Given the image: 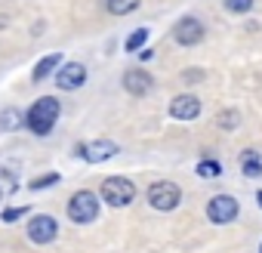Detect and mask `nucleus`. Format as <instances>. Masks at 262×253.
Returning <instances> with one entry per match:
<instances>
[{
  "instance_id": "nucleus-5",
  "label": "nucleus",
  "mask_w": 262,
  "mask_h": 253,
  "mask_svg": "<svg viewBox=\"0 0 262 253\" xmlns=\"http://www.w3.org/2000/svg\"><path fill=\"white\" fill-rule=\"evenodd\" d=\"M237 213H241V207H237V201H234L231 195H216V198L207 204V219L216 222V225H228V222H234Z\"/></svg>"
},
{
  "instance_id": "nucleus-20",
  "label": "nucleus",
  "mask_w": 262,
  "mask_h": 253,
  "mask_svg": "<svg viewBox=\"0 0 262 253\" xmlns=\"http://www.w3.org/2000/svg\"><path fill=\"white\" fill-rule=\"evenodd\" d=\"M25 213H28V207H10V210L0 213V219H4V222H19Z\"/></svg>"
},
{
  "instance_id": "nucleus-6",
  "label": "nucleus",
  "mask_w": 262,
  "mask_h": 253,
  "mask_svg": "<svg viewBox=\"0 0 262 253\" xmlns=\"http://www.w3.org/2000/svg\"><path fill=\"white\" fill-rule=\"evenodd\" d=\"M59 235V222L47 213H37L31 222H28V241L31 244H53Z\"/></svg>"
},
{
  "instance_id": "nucleus-15",
  "label": "nucleus",
  "mask_w": 262,
  "mask_h": 253,
  "mask_svg": "<svg viewBox=\"0 0 262 253\" xmlns=\"http://www.w3.org/2000/svg\"><path fill=\"white\" fill-rule=\"evenodd\" d=\"M145 44H148V28H136L133 34L126 37V44H123V47H126V53H136V50H142Z\"/></svg>"
},
{
  "instance_id": "nucleus-3",
  "label": "nucleus",
  "mask_w": 262,
  "mask_h": 253,
  "mask_svg": "<svg viewBox=\"0 0 262 253\" xmlns=\"http://www.w3.org/2000/svg\"><path fill=\"white\" fill-rule=\"evenodd\" d=\"M133 198H136V185L126 176H108L102 182V201L108 207H126V204H133Z\"/></svg>"
},
{
  "instance_id": "nucleus-1",
  "label": "nucleus",
  "mask_w": 262,
  "mask_h": 253,
  "mask_svg": "<svg viewBox=\"0 0 262 253\" xmlns=\"http://www.w3.org/2000/svg\"><path fill=\"white\" fill-rule=\"evenodd\" d=\"M59 111H62L59 99H53V96L37 99V102L28 108V114H25L28 130H31V133H37V136H50V130H53L56 120H59Z\"/></svg>"
},
{
  "instance_id": "nucleus-11",
  "label": "nucleus",
  "mask_w": 262,
  "mask_h": 253,
  "mask_svg": "<svg viewBox=\"0 0 262 253\" xmlns=\"http://www.w3.org/2000/svg\"><path fill=\"white\" fill-rule=\"evenodd\" d=\"M123 90L133 93V96H145V93L151 90V74H148V71H139V68L126 71V74H123Z\"/></svg>"
},
{
  "instance_id": "nucleus-12",
  "label": "nucleus",
  "mask_w": 262,
  "mask_h": 253,
  "mask_svg": "<svg viewBox=\"0 0 262 253\" xmlns=\"http://www.w3.org/2000/svg\"><path fill=\"white\" fill-rule=\"evenodd\" d=\"M59 65H62V56H59V53H50V56H43V59L34 65L31 77H34V80H47L53 71H59Z\"/></svg>"
},
{
  "instance_id": "nucleus-23",
  "label": "nucleus",
  "mask_w": 262,
  "mask_h": 253,
  "mask_svg": "<svg viewBox=\"0 0 262 253\" xmlns=\"http://www.w3.org/2000/svg\"><path fill=\"white\" fill-rule=\"evenodd\" d=\"M256 201H259V207H262V192H259V195H256Z\"/></svg>"
},
{
  "instance_id": "nucleus-21",
  "label": "nucleus",
  "mask_w": 262,
  "mask_h": 253,
  "mask_svg": "<svg viewBox=\"0 0 262 253\" xmlns=\"http://www.w3.org/2000/svg\"><path fill=\"white\" fill-rule=\"evenodd\" d=\"M253 7V0H225V10L228 13H247Z\"/></svg>"
},
{
  "instance_id": "nucleus-9",
  "label": "nucleus",
  "mask_w": 262,
  "mask_h": 253,
  "mask_svg": "<svg viewBox=\"0 0 262 253\" xmlns=\"http://www.w3.org/2000/svg\"><path fill=\"white\" fill-rule=\"evenodd\" d=\"M83 80H86V68L80 62H65L56 71V87L59 90H77Z\"/></svg>"
},
{
  "instance_id": "nucleus-16",
  "label": "nucleus",
  "mask_w": 262,
  "mask_h": 253,
  "mask_svg": "<svg viewBox=\"0 0 262 253\" xmlns=\"http://www.w3.org/2000/svg\"><path fill=\"white\" fill-rule=\"evenodd\" d=\"M25 123V114H19L16 108H7L4 114H0V126L4 130H16V126H22Z\"/></svg>"
},
{
  "instance_id": "nucleus-7",
  "label": "nucleus",
  "mask_w": 262,
  "mask_h": 253,
  "mask_svg": "<svg viewBox=\"0 0 262 253\" xmlns=\"http://www.w3.org/2000/svg\"><path fill=\"white\" fill-rule=\"evenodd\" d=\"M117 152H120V149H117V142H111V139H93V142H83V145H77V155H80L83 161H90V164L111 161Z\"/></svg>"
},
{
  "instance_id": "nucleus-10",
  "label": "nucleus",
  "mask_w": 262,
  "mask_h": 253,
  "mask_svg": "<svg viewBox=\"0 0 262 253\" xmlns=\"http://www.w3.org/2000/svg\"><path fill=\"white\" fill-rule=\"evenodd\" d=\"M170 114L176 117V120H194L198 114H201V102H198V96H176L173 102H170Z\"/></svg>"
},
{
  "instance_id": "nucleus-4",
  "label": "nucleus",
  "mask_w": 262,
  "mask_h": 253,
  "mask_svg": "<svg viewBox=\"0 0 262 253\" xmlns=\"http://www.w3.org/2000/svg\"><path fill=\"white\" fill-rule=\"evenodd\" d=\"M179 201H182V188H179L176 182H155V185L148 188V204H151L155 210H161V213L176 210Z\"/></svg>"
},
{
  "instance_id": "nucleus-24",
  "label": "nucleus",
  "mask_w": 262,
  "mask_h": 253,
  "mask_svg": "<svg viewBox=\"0 0 262 253\" xmlns=\"http://www.w3.org/2000/svg\"><path fill=\"white\" fill-rule=\"evenodd\" d=\"M259 250H262V247H259Z\"/></svg>"
},
{
  "instance_id": "nucleus-17",
  "label": "nucleus",
  "mask_w": 262,
  "mask_h": 253,
  "mask_svg": "<svg viewBox=\"0 0 262 253\" xmlns=\"http://www.w3.org/2000/svg\"><path fill=\"white\" fill-rule=\"evenodd\" d=\"M59 179H62L59 173H43V176L31 179V182H28V188H31V192H43V188H53V185H56Z\"/></svg>"
},
{
  "instance_id": "nucleus-8",
  "label": "nucleus",
  "mask_w": 262,
  "mask_h": 253,
  "mask_svg": "<svg viewBox=\"0 0 262 253\" xmlns=\"http://www.w3.org/2000/svg\"><path fill=\"white\" fill-rule=\"evenodd\" d=\"M173 40H176L179 47H194V44L204 40V25H201L194 16H185V19L176 22V28H173Z\"/></svg>"
},
{
  "instance_id": "nucleus-13",
  "label": "nucleus",
  "mask_w": 262,
  "mask_h": 253,
  "mask_svg": "<svg viewBox=\"0 0 262 253\" xmlns=\"http://www.w3.org/2000/svg\"><path fill=\"white\" fill-rule=\"evenodd\" d=\"M142 0H105V7L111 16H129V13H136L139 10Z\"/></svg>"
},
{
  "instance_id": "nucleus-2",
  "label": "nucleus",
  "mask_w": 262,
  "mask_h": 253,
  "mask_svg": "<svg viewBox=\"0 0 262 253\" xmlns=\"http://www.w3.org/2000/svg\"><path fill=\"white\" fill-rule=\"evenodd\" d=\"M99 216V198L90 192V188H80L68 198V219L77 222V225H86Z\"/></svg>"
},
{
  "instance_id": "nucleus-18",
  "label": "nucleus",
  "mask_w": 262,
  "mask_h": 253,
  "mask_svg": "<svg viewBox=\"0 0 262 253\" xmlns=\"http://www.w3.org/2000/svg\"><path fill=\"white\" fill-rule=\"evenodd\" d=\"M237 120H241V114H237L234 108H228V111H219V117H216V123L222 126V130H234V126H237Z\"/></svg>"
},
{
  "instance_id": "nucleus-14",
  "label": "nucleus",
  "mask_w": 262,
  "mask_h": 253,
  "mask_svg": "<svg viewBox=\"0 0 262 253\" xmlns=\"http://www.w3.org/2000/svg\"><path fill=\"white\" fill-rule=\"evenodd\" d=\"M241 170H244L247 176H259V173H262V158H259V152H244V155H241Z\"/></svg>"
},
{
  "instance_id": "nucleus-22",
  "label": "nucleus",
  "mask_w": 262,
  "mask_h": 253,
  "mask_svg": "<svg viewBox=\"0 0 262 253\" xmlns=\"http://www.w3.org/2000/svg\"><path fill=\"white\" fill-rule=\"evenodd\" d=\"M139 59L148 62V59H155V53H151V50H139Z\"/></svg>"
},
{
  "instance_id": "nucleus-19",
  "label": "nucleus",
  "mask_w": 262,
  "mask_h": 253,
  "mask_svg": "<svg viewBox=\"0 0 262 253\" xmlns=\"http://www.w3.org/2000/svg\"><path fill=\"white\" fill-rule=\"evenodd\" d=\"M219 173H222V167L216 161H201L198 164V176H204V179H216Z\"/></svg>"
}]
</instances>
